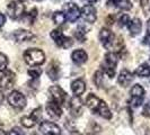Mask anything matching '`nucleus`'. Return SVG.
Instances as JSON below:
<instances>
[{
    "label": "nucleus",
    "mask_w": 150,
    "mask_h": 135,
    "mask_svg": "<svg viewBox=\"0 0 150 135\" xmlns=\"http://www.w3.org/2000/svg\"><path fill=\"white\" fill-rule=\"evenodd\" d=\"M86 105L94 114H97L100 117L105 120H111L112 118V112L110 110L108 106L106 105L104 100L95 96L94 94H89L86 98Z\"/></svg>",
    "instance_id": "1"
},
{
    "label": "nucleus",
    "mask_w": 150,
    "mask_h": 135,
    "mask_svg": "<svg viewBox=\"0 0 150 135\" xmlns=\"http://www.w3.org/2000/svg\"><path fill=\"white\" fill-rule=\"evenodd\" d=\"M24 60L30 67H38L45 62V54L40 49H28L24 52Z\"/></svg>",
    "instance_id": "2"
},
{
    "label": "nucleus",
    "mask_w": 150,
    "mask_h": 135,
    "mask_svg": "<svg viewBox=\"0 0 150 135\" xmlns=\"http://www.w3.org/2000/svg\"><path fill=\"white\" fill-rule=\"evenodd\" d=\"M117 62H119V54L117 53L108 52L105 54L104 64L102 65V68H103V71L105 72L108 78H114Z\"/></svg>",
    "instance_id": "3"
},
{
    "label": "nucleus",
    "mask_w": 150,
    "mask_h": 135,
    "mask_svg": "<svg viewBox=\"0 0 150 135\" xmlns=\"http://www.w3.org/2000/svg\"><path fill=\"white\" fill-rule=\"evenodd\" d=\"M50 36L54 41V43L58 45L59 47H61V49H69L70 46H72V44H74L72 39L69 36H66L63 34V32L60 30H53L50 33Z\"/></svg>",
    "instance_id": "4"
},
{
    "label": "nucleus",
    "mask_w": 150,
    "mask_h": 135,
    "mask_svg": "<svg viewBox=\"0 0 150 135\" xmlns=\"http://www.w3.org/2000/svg\"><path fill=\"white\" fill-rule=\"evenodd\" d=\"M7 14L13 20H17L25 15V6L19 1H10L7 6Z\"/></svg>",
    "instance_id": "5"
},
{
    "label": "nucleus",
    "mask_w": 150,
    "mask_h": 135,
    "mask_svg": "<svg viewBox=\"0 0 150 135\" xmlns=\"http://www.w3.org/2000/svg\"><path fill=\"white\" fill-rule=\"evenodd\" d=\"M42 118V107L35 108L33 112H30L28 116H24L21 118V123L24 127L30 128L33 127L38 122H40Z\"/></svg>",
    "instance_id": "6"
},
{
    "label": "nucleus",
    "mask_w": 150,
    "mask_h": 135,
    "mask_svg": "<svg viewBox=\"0 0 150 135\" xmlns=\"http://www.w3.org/2000/svg\"><path fill=\"white\" fill-rule=\"evenodd\" d=\"M8 103L11 107L16 109H23L26 106V97L23 95L22 92L14 90L8 95Z\"/></svg>",
    "instance_id": "7"
},
{
    "label": "nucleus",
    "mask_w": 150,
    "mask_h": 135,
    "mask_svg": "<svg viewBox=\"0 0 150 135\" xmlns=\"http://www.w3.org/2000/svg\"><path fill=\"white\" fill-rule=\"evenodd\" d=\"M130 94H131L130 104L132 107H139V106L142 105L143 98H144V89H143L142 86H140L138 83L134 84L130 91Z\"/></svg>",
    "instance_id": "8"
},
{
    "label": "nucleus",
    "mask_w": 150,
    "mask_h": 135,
    "mask_svg": "<svg viewBox=\"0 0 150 135\" xmlns=\"http://www.w3.org/2000/svg\"><path fill=\"white\" fill-rule=\"evenodd\" d=\"M38 129L43 135H62L60 127L53 122H49V120L41 122Z\"/></svg>",
    "instance_id": "9"
},
{
    "label": "nucleus",
    "mask_w": 150,
    "mask_h": 135,
    "mask_svg": "<svg viewBox=\"0 0 150 135\" xmlns=\"http://www.w3.org/2000/svg\"><path fill=\"white\" fill-rule=\"evenodd\" d=\"M64 15H66V19L69 22H76L78 20V18L80 17V9L74 2L66 4V6H64Z\"/></svg>",
    "instance_id": "10"
},
{
    "label": "nucleus",
    "mask_w": 150,
    "mask_h": 135,
    "mask_svg": "<svg viewBox=\"0 0 150 135\" xmlns=\"http://www.w3.org/2000/svg\"><path fill=\"white\" fill-rule=\"evenodd\" d=\"M114 39H115V36L113 34V32L108 28H102L100 32H99V41L102 45L105 47V49H111L114 44Z\"/></svg>",
    "instance_id": "11"
},
{
    "label": "nucleus",
    "mask_w": 150,
    "mask_h": 135,
    "mask_svg": "<svg viewBox=\"0 0 150 135\" xmlns=\"http://www.w3.org/2000/svg\"><path fill=\"white\" fill-rule=\"evenodd\" d=\"M15 80H16V75L13 71H10V70L4 71V73H2L1 78H0V89H4V90L10 89L14 86Z\"/></svg>",
    "instance_id": "12"
},
{
    "label": "nucleus",
    "mask_w": 150,
    "mask_h": 135,
    "mask_svg": "<svg viewBox=\"0 0 150 135\" xmlns=\"http://www.w3.org/2000/svg\"><path fill=\"white\" fill-rule=\"evenodd\" d=\"M80 16L83 17V19L85 22H90V24L95 22L96 19H97V11H96V8L94 7V6H91V5H86V6H83V7L81 8V10H80Z\"/></svg>",
    "instance_id": "13"
},
{
    "label": "nucleus",
    "mask_w": 150,
    "mask_h": 135,
    "mask_svg": "<svg viewBox=\"0 0 150 135\" xmlns=\"http://www.w3.org/2000/svg\"><path fill=\"white\" fill-rule=\"evenodd\" d=\"M49 92H50L51 98H52L51 100L58 103L59 105L64 104L66 98H67V94L64 92V90L62 89L61 87H59V86H51L49 88Z\"/></svg>",
    "instance_id": "14"
},
{
    "label": "nucleus",
    "mask_w": 150,
    "mask_h": 135,
    "mask_svg": "<svg viewBox=\"0 0 150 135\" xmlns=\"http://www.w3.org/2000/svg\"><path fill=\"white\" fill-rule=\"evenodd\" d=\"M13 36L15 38V41L17 43H24V42H30L35 38V35L26 30H16L15 33L13 34Z\"/></svg>",
    "instance_id": "15"
},
{
    "label": "nucleus",
    "mask_w": 150,
    "mask_h": 135,
    "mask_svg": "<svg viewBox=\"0 0 150 135\" xmlns=\"http://www.w3.org/2000/svg\"><path fill=\"white\" fill-rule=\"evenodd\" d=\"M69 110L71 112V115L74 116H79L81 112H83V103L80 100V98L78 96H75L70 99L69 101V106H68Z\"/></svg>",
    "instance_id": "16"
},
{
    "label": "nucleus",
    "mask_w": 150,
    "mask_h": 135,
    "mask_svg": "<svg viewBox=\"0 0 150 135\" xmlns=\"http://www.w3.org/2000/svg\"><path fill=\"white\" fill-rule=\"evenodd\" d=\"M46 112L49 114V116H51L54 120L60 118L61 115H62L61 105H59L58 103H55V101H53V100L47 103V105H46Z\"/></svg>",
    "instance_id": "17"
},
{
    "label": "nucleus",
    "mask_w": 150,
    "mask_h": 135,
    "mask_svg": "<svg viewBox=\"0 0 150 135\" xmlns=\"http://www.w3.org/2000/svg\"><path fill=\"white\" fill-rule=\"evenodd\" d=\"M132 80H133V73L130 72L128 69H123L120 72V75H119V78H117V82L122 87L130 86V83L132 82Z\"/></svg>",
    "instance_id": "18"
},
{
    "label": "nucleus",
    "mask_w": 150,
    "mask_h": 135,
    "mask_svg": "<svg viewBox=\"0 0 150 135\" xmlns=\"http://www.w3.org/2000/svg\"><path fill=\"white\" fill-rule=\"evenodd\" d=\"M71 59L74 61V63H76L77 65H81V64L87 62V60H88V54L86 53V51L79 49V50H76V51L72 52Z\"/></svg>",
    "instance_id": "19"
},
{
    "label": "nucleus",
    "mask_w": 150,
    "mask_h": 135,
    "mask_svg": "<svg viewBox=\"0 0 150 135\" xmlns=\"http://www.w3.org/2000/svg\"><path fill=\"white\" fill-rule=\"evenodd\" d=\"M129 27V32L131 34V36H137L141 33V30H142V22H141V19L139 18H133L132 20H130L128 25Z\"/></svg>",
    "instance_id": "20"
},
{
    "label": "nucleus",
    "mask_w": 150,
    "mask_h": 135,
    "mask_svg": "<svg viewBox=\"0 0 150 135\" xmlns=\"http://www.w3.org/2000/svg\"><path fill=\"white\" fill-rule=\"evenodd\" d=\"M71 90H72V92L75 94L76 96L79 97L80 95H83L85 92V90H86V83L81 79H77V80H75L74 82L71 83Z\"/></svg>",
    "instance_id": "21"
},
{
    "label": "nucleus",
    "mask_w": 150,
    "mask_h": 135,
    "mask_svg": "<svg viewBox=\"0 0 150 135\" xmlns=\"http://www.w3.org/2000/svg\"><path fill=\"white\" fill-rule=\"evenodd\" d=\"M108 5L122 9V10H130L132 8V2L130 0H107Z\"/></svg>",
    "instance_id": "22"
},
{
    "label": "nucleus",
    "mask_w": 150,
    "mask_h": 135,
    "mask_svg": "<svg viewBox=\"0 0 150 135\" xmlns=\"http://www.w3.org/2000/svg\"><path fill=\"white\" fill-rule=\"evenodd\" d=\"M134 75L140 77V78H147V77H150V65L147 64V63H143L141 65L135 69Z\"/></svg>",
    "instance_id": "23"
},
{
    "label": "nucleus",
    "mask_w": 150,
    "mask_h": 135,
    "mask_svg": "<svg viewBox=\"0 0 150 135\" xmlns=\"http://www.w3.org/2000/svg\"><path fill=\"white\" fill-rule=\"evenodd\" d=\"M59 70L60 68L57 63H51L47 68V75L50 77V79H52L53 81L59 79Z\"/></svg>",
    "instance_id": "24"
},
{
    "label": "nucleus",
    "mask_w": 150,
    "mask_h": 135,
    "mask_svg": "<svg viewBox=\"0 0 150 135\" xmlns=\"http://www.w3.org/2000/svg\"><path fill=\"white\" fill-rule=\"evenodd\" d=\"M86 34H87V30L85 28V26H83V25H79L78 28L76 30L75 36L79 42H85V39H86Z\"/></svg>",
    "instance_id": "25"
},
{
    "label": "nucleus",
    "mask_w": 150,
    "mask_h": 135,
    "mask_svg": "<svg viewBox=\"0 0 150 135\" xmlns=\"http://www.w3.org/2000/svg\"><path fill=\"white\" fill-rule=\"evenodd\" d=\"M52 20L54 22V24H57V25H62L67 19H66L64 13H63V11H60V10H58V11H55V13L52 15Z\"/></svg>",
    "instance_id": "26"
},
{
    "label": "nucleus",
    "mask_w": 150,
    "mask_h": 135,
    "mask_svg": "<svg viewBox=\"0 0 150 135\" xmlns=\"http://www.w3.org/2000/svg\"><path fill=\"white\" fill-rule=\"evenodd\" d=\"M8 65V58L4 54V53H0V71L4 72L7 70Z\"/></svg>",
    "instance_id": "27"
},
{
    "label": "nucleus",
    "mask_w": 150,
    "mask_h": 135,
    "mask_svg": "<svg viewBox=\"0 0 150 135\" xmlns=\"http://www.w3.org/2000/svg\"><path fill=\"white\" fill-rule=\"evenodd\" d=\"M24 16H26V17L28 18V22H30V24H33V22L35 20V18L38 17V10H36V8L30 9L27 14L25 13V15Z\"/></svg>",
    "instance_id": "28"
},
{
    "label": "nucleus",
    "mask_w": 150,
    "mask_h": 135,
    "mask_svg": "<svg viewBox=\"0 0 150 135\" xmlns=\"http://www.w3.org/2000/svg\"><path fill=\"white\" fill-rule=\"evenodd\" d=\"M28 75H30L33 79H38L40 75H42V70H41L40 68L34 67L33 69H30V70H28Z\"/></svg>",
    "instance_id": "29"
},
{
    "label": "nucleus",
    "mask_w": 150,
    "mask_h": 135,
    "mask_svg": "<svg viewBox=\"0 0 150 135\" xmlns=\"http://www.w3.org/2000/svg\"><path fill=\"white\" fill-rule=\"evenodd\" d=\"M94 82H95V84L97 87L102 86V82H103V72L102 71L95 72V75H94Z\"/></svg>",
    "instance_id": "30"
},
{
    "label": "nucleus",
    "mask_w": 150,
    "mask_h": 135,
    "mask_svg": "<svg viewBox=\"0 0 150 135\" xmlns=\"http://www.w3.org/2000/svg\"><path fill=\"white\" fill-rule=\"evenodd\" d=\"M119 26L120 27H124V26H127L129 25V22H130V18H129V16L127 14H123V15L120 16V18H119Z\"/></svg>",
    "instance_id": "31"
},
{
    "label": "nucleus",
    "mask_w": 150,
    "mask_h": 135,
    "mask_svg": "<svg viewBox=\"0 0 150 135\" xmlns=\"http://www.w3.org/2000/svg\"><path fill=\"white\" fill-rule=\"evenodd\" d=\"M143 44L150 45V18L147 22V35L143 38Z\"/></svg>",
    "instance_id": "32"
},
{
    "label": "nucleus",
    "mask_w": 150,
    "mask_h": 135,
    "mask_svg": "<svg viewBox=\"0 0 150 135\" xmlns=\"http://www.w3.org/2000/svg\"><path fill=\"white\" fill-rule=\"evenodd\" d=\"M141 2V7H142L143 11L146 14H148L150 11V0H140Z\"/></svg>",
    "instance_id": "33"
},
{
    "label": "nucleus",
    "mask_w": 150,
    "mask_h": 135,
    "mask_svg": "<svg viewBox=\"0 0 150 135\" xmlns=\"http://www.w3.org/2000/svg\"><path fill=\"white\" fill-rule=\"evenodd\" d=\"M8 135H25V133H24V131H23L22 128L13 127L11 129H10V131H9Z\"/></svg>",
    "instance_id": "34"
},
{
    "label": "nucleus",
    "mask_w": 150,
    "mask_h": 135,
    "mask_svg": "<svg viewBox=\"0 0 150 135\" xmlns=\"http://www.w3.org/2000/svg\"><path fill=\"white\" fill-rule=\"evenodd\" d=\"M5 22H6V17H5L4 14H1V13H0V28L5 25Z\"/></svg>",
    "instance_id": "35"
},
{
    "label": "nucleus",
    "mask_w": 150,
    "mask_h": 135,
    "mask_svg": "<svg viewBox=\"0 0 150 135\" xmlns=\"http://www.w3.org/2000/svg\"><path fill=\"white\" fill-rule=\"evenodd\" d=\"M2 101H4V94H2V91L0 89V106L2 104Z\"/></svg>",
    "instance_id": "36"
},
{
    "label": "nucleus",
    "mask_w": 150,
    "mask_h": 135,
    "mask_svg": "<svg viewBox=\"0 0 150 135\" xmlns=\"http://www.w3.org/2000/svg\"><path fill=\"white\" fill-rule=\"evenodd\" d=\"M70 135H83V134H81V133H79L78 131H72V132H71V134H70Z\"/></svg>",
    "instance_id": "37"
},
{
    "label": "nucleus",
    "mask_w": 150,
    "mask_h": 135,
    "mask_svg": "<svg viewBox=\"0 0 150 135\" xmlns=\"http://www.w3.org/2000/svg\"><path fill=\"white\" fill-rule=\"evenodd\" d=\"M83 1H87V2H89V4H95V2H97L98 0H83Z\"/></svg>",
    "instance_id": "38"
},
{
    "label": "nucleus",
    "mask_w": 150,
    "mask_h": 135,
    "mask_svg": "<svg viewBox=\"0 0 150 135\" xmlns=\"http://www.w3.org/2000/svg\"><path fill=\"white\" fill-rule=\"evenodd\" d=\"M0 135H6V133H5V131H4L2 128L0 129Z\"/></svg>",
    "instance_id": "39"
},
{
    "label": "nucleus",
    "mask_w": 150,
    "mask_h": 135,
    "mask_svg": "<svg viewBox=\"0 0 150 135\" xmlns=\"http://www.w3.org/2000/svg\"><path fill=\"white\" fill-rule=\"evenodd\" d=\"M146 135H150V128L147 131V132H146Z\"/></svg>",
    "instance_id": "40"
},
{
    "label": "nucleus",
    "mask_w": 150,
    "mask_h": 135,
    "mask_svg": "<svg viewBox=\"0 0 150 135\" xmlns=\"http://www.w3.org/2000/svg\"><path fill=\"white\" fill-rule=\"evenodd\" d=\"M17 1H19V2H24V1H26V0H17Z\"/></svg>",
    "instance_id": "41"
},
{
    "label": "nucleus",
    "mask_w": 150,
    "mask_h": 135,
    "mask_svg": "<svg viewBox=\"0 0 150 135\" xmlns=\"http://www.w3.org/2000/svg\"><path fill=\"white\" fill-rule=\"evenodd\" d=\"M1 128H2V125H1V123H0V129H1Z\"/></svg>",
    "instance_id": "42"
},
{
    "label": "nucleus",
    "mask_w": 150,
    "mask_h": 135,
    "mask_svg": "<svg viewBox=\"0 0 150 135\" xmlns=\"http://www.w3.org/2000/svg\"><path fill=\"white\" fill-rule=\"evenodd\" d=\"M36 1H40V0H36Z\"/></svg>",
    "instance_id": "43"
}]
</instances>
